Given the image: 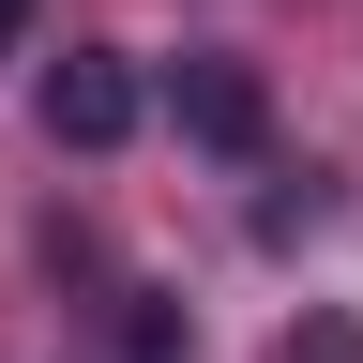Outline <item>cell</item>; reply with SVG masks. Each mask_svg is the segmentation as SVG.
Returning <instances> with one entry per match:
<instances>
[{
	"instance_id": "4",
	"label": "cell",
	"mask_w": 363,
	"mask_h": 363,
	"mask_svg": "<svg viewBox=\"0 0 363 363\" xmlns=\"http://www.w3.org/2000/svg\"><path fill=\"white\" fill-rule=\"evenodd\" d=\"M16 30H30V0H0V45H16Z\"/></svg>"
},
{
	"instance_id": "3",
	"label": "cell",
	"mask_w": 363,
	"mask_h": 363,
	"mask_svg": "<svg viewBox=\"0 0 363 363\" xmlns=\"http://www.w3.org/2000/svg\"><path fill=\"white\" fill-rule=\"evenodd\" d=\"M272 363H363V318H303V333L272 348Z\"/></svg>"
},
{
	"instance_id": "2",
	"label": "cell",
	"mask_w": 363,
	"mask_h": 363,
	"mask_svg": "<svg viewBox=\"0 0 363 363\" xmlns=\"http://www.w3.org/2000/svg\"><path fill=\"white\" fill-rule=\"evenodd\" d=\"M167 106H182V136H197V152H227V167L272 152V91H257L242 61H182V76H167Z\"/></svg>"
},
{
	"instance_id": "1",
	"label": "cell",
	"mask_w": 363,
	"mask_h": 363,
	"mask_svg": "<svg viewBox=\"0 0 363 363\" xmlns=\"http://www.w3.org/2000/svg\"><path fill=\"white\" fill-rule=\"evenodd\" d=\"M136 106H152V91H136V61H106V45L45 61V136H61V152H121Z\"/></svg>"
}]
</instances>
